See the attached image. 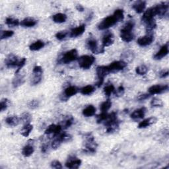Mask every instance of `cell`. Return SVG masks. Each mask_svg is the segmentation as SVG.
<instances>
[{
    "label": "cell",
    "mask_w": 169,
    "mask_h": 169,
    "mask_svg": "<svg viewBox=\"0 0 169 169\" xmlns=\"http://www.w3.org/2000/svg\"><path fill=\"white\" fill-rule=\"evenodd\" d=\"M95 61V58L91 56H83L78 58L79 66L83 69H88L92 66Z\"/></svg>",
    "instance_id": "1"
},
{
    "label": "cell",
    "mask_w": 169,
    "mask_h": 169,
    "mask_svg": "<svg viewBox=\"0 0 169 169\" xmlns=\"http://www.w3.org/2000/svg\"><path fill=\"white\" fill-rule=\"evenodd\" d=\"M110 73V71L108 68V66H98L96 67V74L98 77V82L96 83V85L100 87L103 85L104 77Z\"/></svg>",
    "instance_id": "2"
},
{
    "label": "cell",
    "mask_w": 169,
    "mask_h": 169,
    "mask_svg": "<svg viewBox=\"0 0 169 169\" xmlns=\"http://www.w3.org/2000/svg\"><path fill=\"white\" fill-rule=\"evenodd\" d=\"M78 58V52L76 49L71 50L67 52L66 54H63L61 58V62L65 64H67L70 62H72L76 60Z\"/></svg>",
    "instance_id": "3"
},
{
    "label": "cell",
    "mask_w": 169,
    "mask_h": 169,
    "mask_svg": "<svg viewBox=\"0 0 169 169\" xmlns=\"http://www.w3.org/2000/svg\"><path fill=\"white\" fill-rule=\"evenodd\" d=\"M118 22L114 15L107 17L99 25L98 28L99 30H105L110 28Z\"/></svg>",
    "instance_id": "4"
},
{
    "label": "cell",
    "mask_w": 169,
    "mask_h": 169,
    "mask_svg": "<svg viewBox=\"0 0 169 169\" xmlns=\"http://www.w3.org/2000/svg\"><path fill=\"white\" fill-rule=\"evenodd\" d=\"M87 47L94 54H98L104 52V47L103 46H99L96 40L95 39H90L87 41Z\"/></svg>",
    "instance_id": "5"
},
{
    "label": "cell",
    "mask_w": 169,
    "mask_h": 169,
    "mask_svg": "<svg viewBox=\"0 0 169 169\" xmlns=\"http://www.w3.org/2000/svg\"><path fill=\"white\" fill-rule=\"evenodd\" d=\"M156 15H157L156 7H150V8H149L144 13V15L142 17V21H144V22H145V24H147V22L154 20L153 18Z\"/></svg>",
    "instance_id": "6"
},
{
    "label": "cell",
    "mask_w": 169,
    "mask_h": 169,
    "mask_svg": "<svg viewBox=\"0 0 169 169\" xmlns=\"http://www.w3.org/2000/svg\"><path fill=\"white\" fill-rule=\"evenodd\" d=\"M126 66L127 63L123 61H116L108 66V68L110 71V73H116L123 69Z\"/></svg>",
    "instance_id": "7"
},
{
    "label": "cell",
    "mask_w": 169,
    "mask_h": 169,
    "mask_svg": "<svg viewBox=\"0 0 169 169\" xmlns=\"http://www.w3.org/2000/svg\"><path fill=\"white\" fill-rule=\"evenodd\" d=\"M168 89L167 85H155L151 86L148 90L149 95H156L167 91Z\"/></svg>",
    "instance_id": "8"
},
{
    "label": "cell",
    "mask_w": 169,
    "mask_h": 169,
    "mask_svg": "<svg viewBox=\"0 0 169 169\" xmlns=\"http://www.w3.org/2000/svg\"><path fill=\"white\" fill-rule=\"evenodd\" d=\"M154 40V36L152 34H148L144 36H142L137 40V44L140 46H147L151 44Z\"/></svg>",
    "instance_id": "9"
},
{
    "label": "cell",
    "mask_w": 169,
    "mask_h": 169,
    "mask_svg": "<svg viewBox=\"0 0 169 169\" xmlns=\"http://www.w3.org/2000/svg\"><path fill=\"white\" fill-rule=\"evenodd\" d=\"M19 61L20 60L18 59L17 56L13 54H10L7 56V58L5 59V63L7 67L11 68V67H17Z\"/></svg>",
    "instance_id": "10"
},
{
    "label": "cell",
    "mask_w": 169,
    "mask_h": 169,
    "mask_svg": "<svg viewBox=\"0 0 169 169\" xmlns=\"http://www.w3.org/2000/svg\"><path fill=\"white\" fill-rule=\"evenodd\" d=\"M81 161L77 159V157H69L66 163V167L68 168H78L81 166Z\"/></svg>",
    "instance_id": "11"
},
{
    "label": "cell",
    "mask_w": 169,
    "mask_h": 169,
    "mask_svg": "<svg viewBox=\"0 0 169 169\" xmlns=\"http://www.w3.org/2000/svg\"><path fill=\"white\" fill-rule=\"evenodd\" d=\"M155 7L157 9V15H159L160 17L165 16L168 9V4L167 3H161V4Z\"/></svg>",
    "instance_id": "12"
},
{
    "label": "cell",
    "mask_w": 169,
    "mask_h": 169,
    "mask_svg": "<svg viewBox=\"0 0 169 169\" xmlns=\"http://www.w3.org/2000/svg\"><path fill=\"white\" fill-rule=\"evenodd\" d=\"M62 129V126L61 125H55L52 124L47 127V129L45 131V134H54V136L59 134L61 132Z\"/></svg>",
    "instance_id": "13"
},
{
    "label": "cell",
    "mask_w": 169,
    "mask_h": 169,
    "mask_svg": "<svg viewBox=\"0 0 169 169\" xmlns=\"http://www.w3.org/2000/svg\"><path fill=\"white\" fill-rule=\"evenodd\" d=\"M168 53V43L164 44V46L161 47L160 50L154 56L155 59H161L165 57Z\"/></svg>",
    "instance_id": "14"
},
{
    "label": "cell",
    "mask_w": 169,
    "mask_h": 169,
    "mask_svg": "<svg viewBox=\"0 0 169 169\" xmlns=\"http://www.w3.org/2000/svg\"><path fill=\"white\" fill-rule=\"evenodd\" d=\"M145 112H146V108L145 107H143L135 110L134 112H132V114L130 115V116L133 120L141 119L145 116Z\"/></svg>",
    "instance_id": "15"
},
{
    "label": "cell",
    "mask_w": 169,
    "mask_h": 169,
    "mask_svg": "<svg viewBox=\"0 0 169 169\" xmlns=\"http://www.w3.org/2000/svg\"><path fill=\"white\" fill-rule=\"evenodd\" d=\"M157 121V119L155 117H151L147 119H145L141 122L138 125V127L140 129L145 128L150 126H151L153 123H155Z\"/></svg>",
    "instance_id": "16"
},
{
    "label": "cell",
    "mask_w": 169,
    "mask_h": 169,
    "mask_svg": "<svg viewBox=\"0 0 169 169\" xmlns=\"http://www.w3.org/2000/svg\"><path fill=\"white\" fill-rule=\"evenodd\" d=\"M114 36L110 32H108L105 35L103 38V46L104 47L109 46L114 43Z\"/></svg>",
    "instance_id": "17"
},
{
    "label": "cell",
    "mask_w": 169,
    "mask_h": 169,
    "mask_svg": "<svg viewBox=\"0 0 169 169\" xmlns=\"http://www.w3.org/2000/svg\"><path fill=\"white\" fill-rule=\"evenodd\" d=\"M120 37H121L122 40L125 41L126 42H130L134 40V35L131 31H124L121 30V31H120Z\"/></svg>",
    "instance_id": "18"
},
{
    "label": "cell",
    "mask_w": 169,
    "mask_h": 169,
    "mask_svg": "<svg viewBox=\"0 0 169 169\" xmlns=\"http://www.w3.org/2000/svg\"><path fill=\"white\" fill-rule=\"evenodd\" d=\"M85 31V25H80L79 27H77L71 30L70 32V36L71 37H77L81 35Z\"/></svg>",
    "instance_id": "19"
},
{
    "label": "cell",
    "mask_w": 169,
    "mask_h": 169,
    "mask_svg": "<svg viewBox=\"0 0 169 169\" xmlns=\"http://www.w3.org/2000/svg\"><path fill=\"white\" fill-rule=\"evenodd\" d=\"M146 7V2L145 1H137L133 5L134 9L137 13H143Z\"/></svg>",
    "instance_id": "20"
},
{
    "label": "cell",
    "mask_w": 169,
    "mask_h": 169,
    "mask_svg": "<svg viewBox=\"0 0 169 169\" xmlns=\"http://www.w3.org/2000/svg\"><path fill=\"white\" fill-rule=\"evenodd\" d=\"M79 89L77 87L75 86H70V87H67L64 91V96L66 99H68L69 97L74 96L78 93Z\"/></svg>",
    "instance_id": "21"
},
{
    "label": "cell",
    "mask_w": 169,
    "mask_h": 169,
    "mask_svg": "<svg viewBox=\"0 0 169 169\" xmlns=\"http://www.w3.org/2000/svg\"><path fill=\"white\" fill-rule=\"evenodd\" d=\"M37 23V21L31 17L25 18V19L21 22V25L24 27H32L35 26Z\"/></svg>",
    "instance_id": "22"
},
{
    "label": "cell",
    "mask_w": 169,
    "mask_h": 169,
    "mask_svg": "<svg viewBox=\"0 0 169 169\" xmlns=\"http://www.w3.org/2000/svg\"><path fill=\"white\" fill-rule=\"evenodd\" d=\"M21 120L16 116H9L5 120V122L10 126H16L20 123Z\"/></svg>",
    "instance_id": "23"
},
{
    "label": "cell",
    "mask_w": 169,
    "mask_h": 169,
    "mask_svg": "<svg viewBox=\"0 0 169 169\" xmlns=\"http://www.w3.org/2000/svg\"><path fill=\"white\" fill-rule=\"evenodd\" d=\"M96 112L95 107L93 105H89L83 110V114L85 117H91L93 115H95Z\"/></svg>",
    "instance_id": "24"
},
{
    "label": "cell",
    "mask_w": 169,
    "mask_h": 169,
    "mask_svg": "<svg viewBox=\"0 0 169 169\" xmlns=\"http://www.w3.org/2000/svg\"><path fill=\"white\" fill-rule=\"evenodd\" d=\"M34 151H35V149H34L33 146L32 145L28 144L27 145H25V147L22 148V154L24 157H29L32 155Z\"/></svg>",
    "instance_id": "25"
},
{
    "label": "cell",
    "mask_w": 169,
    "mask_h": 169,
    "mask_svg": "<svg viewBox=\"0 0 169 169\" xmlns=\"http://www.w3.org/2000/svg\"><path fill=\"white\" fill-rule=\"evenodd\" d=\"M25 82V76L24 75H18L17 74L16 77L13 81V85L15 88H17L22 85Z\"/></svg>",
    "instance_id": "26"
},
{
    "label": "cell",
    "mask_w": 169,
    "mask_h": 169,
    "mask_svg": "<svg viewBox=\"0 0 169 169\" xmlns=\"http://www.w3.org/2000/svg\"><path fill=\"white\" fill-rule=\"evenodd\" d=\"M45 46V43L42 40H37L36 42L32 43L29 46V49L31 51H38L42 49Z\"/></svg>",
    "instance_id": "27"
},
{
    "label": "cell",
    "mask_w": 169,
    "mask_h": 169,
    "mask_svg": "<svg viewBox=\"0 0 169 169\" xmlns=\"http://www.w3.org/2000/svg\"><path fill=\"white\" fill-rule=\"evenodd\" d=\"M52 19L56 23H62L67 20V16L66 15L63 13H57L54 15L52 17Z\"/></svg>",
    "instance_id": "28"
},
{
    "label": "cell",
    "mask_w": 169,
    "mask_h": 169,
    "mask_svg": "<svg viewBox=\"0 0 169 169\" xmlns=\"http://www.w3.org/2000/svg\"><path fill=\"white\" fill-rule=\"evenodd\" d=\"M32 129H33L32 125H31V123H28V124L24 125L23 127H22L21 131V134L22 136L28 137L29 136V134H31Z\"/></svg>",
    "instance_id": "29"
},
{
    "label": "cell",
    "mask_w": 169,
    "mask_h": 169,
    "mask_svg": "<svg viewBox=\"0 0 169 169\" xmlns=\"http://www.w3.org/2000/svg\"><path fill=\"white\" fill-rule=\"evenodd\" d=\"M95 91V88L92 85H87L80 89V92L84 95H89Z\"/></svg>",
    "instance_id": "30"
},
{
    "label": "cell",
    "mask_w": 169,
    "mask_h": 169,
    "mask_svg": "<svg viewBox=\"0 0 169 169\" xmlns=\"http://www.w3.org/2000/svg\"><path fill=\"white\" fill-rule=\"evenodd\" d=\"M20 120L22 123H24V125L28 124V123H30V122H31L32 116L29 112H25V113L21 115Z\"/></svg>",
    "instance_id": "31"
},
{
    "label": "cell",
    "mask_w": 169,
    "mask_h": 169,
    "mask_svg": "<svg viewBox=\"0 0 169 169\" xmlns=\"http://www.w3.org/2000/svg\"><path fill=\"white\" fill-rule=\"evenodd\" d=\"M5 23L9 26V27H13L18 26L19 24H21L19 22V21L18 19H15L11 18V17H7L5 20Z\"/></svg>",
    "instance_id": "32"
},
{
    "label": "cell",
    "mask_w": 169,
    "mask_h": 169,
    "mask_svg": "<svg viewBox=\"0 0 169 169\" xmlns=\"http://www.w3.org/2000/svg\"><path fill=\"white\" fill-rule=\"evenodd\" d=\"M122 57L125 60L124 62L127 63V62H131V60H133L134 58V55L133 52L127 51L126 52H123V54L122 55Z\"/></svg>",
    "instance_id": "33"
},
{
    "label": "cell",
    "mask_w": 169,
    "mask_h": 169,
    "mask_svg": "<svg viewBox=\"0 0 169 169\" xmlns=\"http://www.w3.org/2000/svg\"><path fill=\"white\" fill-rule=\"evenodd\" d=\"M112 106V103L110 100H107L100 105V110L102 112H106Z\"/></svg>",
    "instance_id": "34"
},
{
    "label": "cell",
    "mask_w": 169,
    "mask_h": 169,
    "mask_svg": "<svg viewBox=\"0 0 169 169\" xmlns=\"http://www.w3.org/2000/svg\"><path fill=\"white\" fill-rule=\"evenodd\" d=\"M109 117V114H108L107 112H102L100 114L97 116L96 121L98 123H100L102 122H105L108 120Z\"/></svg>",
    "instance_id": "35"
},
{
    "label": "cell",
    "mask_w": 169,
    "mask_h": 169,
    "mask_svg": "<svg viewBox=\"0 0 169 169\" xmlns=\"http://www.w3.org/2000/svg\"><path fill=\"white\" fill-rule=\"evenodd\" d=\"M113 15L116 18V19L117 20L118 22L121 21L124 18V15H123V11L122 9H117L115 11Z\"/></svg>",
    "instance_id": "36"
},
{
    "label": "cell",
    "mask_w": 169,
    "mask_h": 169,
    "mask_svg": "<svg viewBox=\"0 0 169 169\" xmlns=\"http://www.w3.org/2000/svg\"><path fill=\"white\" fill-rule=\"evenodd\" d=\"M134 25H135L134 21H130L129 22H126V23L123 25V28L121 30L124 31H132V30L134 27Z\"/></svg>",
    "instance_id": "37"
},
{
    "label": "cell",
    "mask_w": 169,
    "mask_h": 169,
    "mask_svg": "<svg viewBox=\"0 0 169 169\" xmlns=\"http://www.w3.org/2000/svg\"><path fill=\"white\" fill-rule=\"evenodd\" d=\"M148 71V68L144 65L138 66L136 69V72L140 76H144L145 73H147Z\"/></svg>",
    "instance_id": "38"
},
{
    "label": "cell",
    "mask_w": 169,
    "mask_h": 169,
    "mask_svg": "<svg viewBox=\"0 0 169 169\" xmlns=\"http://www.w3.org/2000/svg\"><path fill=\"white\" fill-rule=\"evenodd\" d=\"M156 26L157 24L155 20L150 21L146 24V31H147V32H149V34H150V32H152L156 28Z\"/></svg>",
    "instance_id": "39"
},
{
    "label": "cell",
    "mask_w": 169,
    "mask_h": 169,
    "mask_svg": "<svg viewBox=\"0 0 169 169\" xmlns=\"http://www.w3.org/2000/svg\"><path fill=\"white\" fill-rule=\"evenodd\" d=\"M115 91V88L114 87V85H107L106 87H105L104 89V93L105 94V95H106L107 96H109L112 93H114Z\"/></svg>",
    "instance_id": "40"
},
{
    "label": "cell",
    "mask_w": 169,
    "mask_h": 169,
    "mask_svg": "<svg viewBox=\"0 0 169 169\" xmlns=\"http://www.w3.org/2000/svg\"><path fill=\"white\" fill-rule=\"evenodd\" d=\"M42 74H40V73H35V76H34L33 79H32L31 84L32 85H36L40 83L41 80H42Z\"/></svg>",
    "instance_id": "41"
},
{
    "label": "cell",
    "mask_w": 169,
    "mask_h": 169,
    "mask_svg": "<svg viewBox=\"0 0 169 169\" xmlns=\"http://www.w3.org/2000/svg\"><path fill=\"white\" fill-rule=\"evenodd\" d=\"M62 144V141L57 136H54V140L52 142V148L53 149H57Z\"/></svg>",
    "instance_id": "42"
},
{
    "label": "cell",
    "mask_w": 169,
    "mask_h": 169,
    "mask_svg": "<svg viewBox=\"0 0 169 169\" xmlns=\"http://www.w3.org/2000/svg\"><path fill=\"white\" fill-rule=\"evenodd\" d=\"M151 105L153 107H161V106H163V101L159 99L154 98L151 100Z\"/></svg>",
    "instance_id": "43"
},
{
    "label": "cell",
    "mask_w": 169,
    "mask_h": 169,
    "mask_svg": "<svg viewBox=\"0 0 169 169\" xmlns=\"http://www.w3.org/2000/svg\"><path fill=\"white\" fill-rule=\"evenodd\" d=\"M14 35V32L12 31H4L1 32V39H5L10 38Z\"/></svg>",
    "instance_id": "44"
},
{
    "label": "cell",
    "mask_w": 169,
    "mask_h": 169,
    "mask_svg": "<svg viewBox=\"0 0 169 169\" xmlns=\"http://www.w3.org/2000/svg\"><path fill=\"white\" fill-rule=\"evenodd\" d=\"M39 106V102L38 100H32L28 103V107L31 110L36 109Z\"/></svg>",
    "instance_id": "45"
},
{
    "label": "cell",
    "mask_w": 169,
    "mask_h": 169,
    "mask_svg": "<svg viewBox=\"0 0 169 169\" xmlns=\"http://www.w3.org/2000/svg\"><path fill=\"white\" fill-rule=\"evenodd\" d=\"M9 101L7 100V99H2L1 100V103H0V107H1V111L3 112L5 110H6L7 107L9 106Z\"/></svg>",
    "instance_id": "46"
},
{
    "label": "cell",
    "mask_w": 169,
    "mask_h": 169,
    "mask_svg": "<svg viewBox=\"0 0 169 169\" xmlns=\"http://www.w3.org/2000/svg\"><path fill=\"white\" fill-rule=\"evenodd\" d=\"M26 62H27V59H26L25 58H22L19 62V64H18V66H17V71H15V75L18 74L19 73V71H21V69L25 65V63H26Z\"/></svg>",
    "instance_id": "47"
},
{
    "label": "cell",
    "mask_w": 169,
    "mask_h": 169,
    "mask_svg": "<svg viewBox=\"0 0 169 169\" xmlns=\"http://www.w3.org/2000/svg\"><path fill=\"white\" fill-rule=\"evenodd\" d=\"M68 35V32L67 31H60L59 32H58L56 35V39L59 40H62L63 39H65L66 38V36Z\"/></svg>",
    "instance_id": "48"
},
{
    "label": "cell",
    "mask_w": 169,
    "mask_h": 169,
    "mask_svg": "<svg viewBox=\"0 0 169 169\" xmlns=\"http://www.w3.org/2000/svg\"><path fill=\"white\" fill-rule=\"evenodd\" d=\"M73 122V117L70 116V117L67 118L65 120L64 123H63V127H64V128H67V127H70L71 125H72Z\"/></svg>",
    "instance_id": "49"
},
{
    "label": "cell",
    "mask_w": 169,
    "mask_h": 169,
    "mask_svg": "<svg viewBox=\"0 0 169 169\" xmlns=\"http://www.w3.org/2000/svg\"><path fill=\"white\" fill-rule=\"evenodd\" d=\"M51 167L53 168H56V169H59L62 168V165L61 163L58 161H54L51 163Z\"/></svg>",
    "instance_id": "50"
},
{
    "label": "cell",
    "mask_w": 169,
    "mask_h": 169,
    "mask_svg": "<svg viewBox=\"0 0 169 169\" xmlns=\"http://www.w3.org/2000/svg\"><path fill=\"white\" fill-rule=\"evenodd\" d=\"M123 94H124V88L123 86H120L118 89L116 90L115 95L117 96H122Z\"/></svg>",
    "instance_id": "51"
},
{
    "label": "cell",
    "mask_w": 169,
    "mask_h": 169,
    "mask_svg": "<svg viewBox=\"0 0 169 169\" xmlns=\"http://www.w3.org/2000/svg\"><path fill=\"white\" fill-rule=\"evenodd\" d=\"M33 73L35 74V73H40V74H42L43 73V70L42 68L40 66H36L33 68Z\"/></svg>",
    "instance_id": "52"
},
{
    "label": "cell",
    "mask_w": 169,
    "mask_h": 169,
    "mask_svg": "<svg viewBox=\"0 0 169 169\" xmlns=\"http://www.w3.org/2000/svg\"><path fill=\"white\" fill-rule=\"evenodd\" d=\"M150 95H149V94H144V95H140V96H139L137 99H138V100H144L145 99H148L149 97L150 96Z\"/></svg>",
    "instance_id": "53"
},
{
    "label": "cell",
    "mask_w": 169,
    "mask_h": 169,
    "mask_svg": "<svg viewBox=\"0 0 169 169\" xmlns=\"http://www.w3.org/2000/svg\"><path fill=\"white\" fill-rule=\"evenodd\" d=\"M168 76V69L163 70L160 73V77L161 78H164V77H167Z\"/></svg>",
    "instance_id": "54"
},
{
    "label": "cell",
    "mask_w": 169,
    "mask_h": 169,
    "mask_svg": "<svg viewBox=\"0 0 169 169\" xmlns=\"http://www.w3.org/2000/svg\"><path fill=\"white\" fill-rule=\"evenodd\" d=\"M48 145L44 144L42 146V148H41V151H42V153H46V151H48Z\"/></svg>",
    "instance_id": "55"
},
{
    "label": "cell",
    "mask_w": 169,
    "mask_h": 169,
    "mask_svg": "<svg viewBox=\"0 0 169 169\" xmlns=\"http://www.w3.org/2000/svg\"><path fill=\"white\" fill-rule=\"evenodd\" d=\"M76 8H77V9L79 11H81V12H82V11H84V7H83L82 5H77Z\"/></svg>",
    "instance_id": "56"
}]
</instances>
